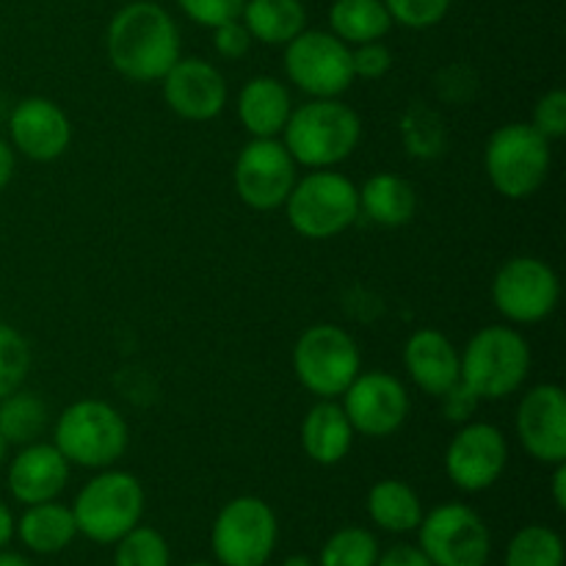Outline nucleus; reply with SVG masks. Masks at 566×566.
I'll use <instances>...</instances> for the list:
<instances>
[{"label":"nucleus","mask_w":566,"mask_h":566,"mask_svg":"<svg viewBox=\"0 0 566 566\" xmlns=\"http://www.w3.org/2000/svg\"><path fill=\"white\" fill-rule=\"evenodd\" d=\"M434 86L437 97H440L442 103L464 105L475 97V92H479V75H475L468 64H451L442 66V70L437 72Z\"/></svg>","instance_id":"f704fd0d"},{"label":"nucleus","mask_w":566,"mask_h":566,"mask_svg":"<svg viewBox=\"0 0 566 566\" xmlns=\"http://www.w3.org/2000/svg\"><path fill=\"white\" fill-rule=\"evenodd\" d=\"M401 142L409 158L434 160L448 147V127L431 105L412 103L401 116Z\"/></svg>","instance_id":"cd10ccee"},{"label":"nucleus","mask_w":566,"mask_h":566,"mask_svg":"<svg viewBox=\"0 0 566 566\" xmlns=\"http://www.w3.org/2000/svg\"><path fill=\"white\" fill-rule=\"evenodd\" d=\"M285 72L313 99L340 97L354 83L352 48L332 31H307L285 44Z\"/></svg>","instance_id":"f8f14e48"},{"label":"nucleus","mask_w":566,"mask_h":566,"mask_svg":"<svg viewBox=\"0 0 566 566\" xmlns=\"http://www.w3.org/2000/svg\"><path fill=\"white\" fill-rule=\"evenodd\" d=\"M70 481V462L53 442H31L11 459L9 492L22 506L48 503L64 492Z\"/></svg>","instance_id":"6ab92c4d"},{"label":"nucleus","mask_w":566,"mask_h":566,"mask_svg":"<svg viewBox=\"0 0 566 566\" xmlns=\"http://www.w3.org/2000/svg\"><path fill=\"white\" fill-rule=\"evenodd\" d=\"M385 9L390 11L392 22L415 31H426L442 22L451 11L453 0H381Z\"/></svg>","instance_id":"72a5a7b5"},{"label":"nucleus","mask_w":566,"mask_h":566,"mask_svg":"<svg viewBox=\"0 0 566 566\" xmlns=\"http://www.w3.org/2000/svg\"><path fill=\"white\" fill-rule=\"evenodd\" d=\"M252 33L247 31L241 20H230L221 22V25L213 28V48L221 59L238 61L252 50Z\"/></svg>","instance_id":"58836bf2"},{"label":"nucleus","mask_w":566,"mask_h":566,"mask_svg":"<svg viewBox=\"0 0 566 566\" xmlns=\"http://www.w3.org/2000/svg\"><path fill=\"white\" fill-rule=\"evenodd\" d=\"M509 464V442L492 423H468L446 448V475L457 490L484 492L501 481Z\"/></svg>","instance_id":"2eb2a0df"},{"label":"nucleus","mask_w":566,"mask_h":566,"mask_svg":"<svg viewBox=\"0 0 566 566\" xmlns=\"http://www.w3.org/2000/svg\"><path fill=\"white\" fill-rule=\"evenodd\" d=\"M280 523L274 509L254 495L227 503L210 531L213 556L221 566H265L274 556Z\"/></svg>","instance_id":"1a4fd4ad"},{"label":"nucleus","mask_w":566,"mask_h":566,"mask_svg":"<svg viewBox=\"0 0 566 566\" xmlns=\"http://www.w3.org/2000/svg\"><path fill=\"white\" fill-rule=\"evenodd\" d=\"M403 370L426 396H446L459 385V352L442 332L418 329L403 346Z\"/></svg>","instance_id":"aec40b11"},{"label":"nucleus","mask_w":566,"mask_h":566,"mask_svg":"<svg viewBox=\"0 0 566 566\" xmlns=\"http://www.w3.org/2000/svg\"><path fill=\"white\" fill-rule=\"evenodd\" d=\"M238 119L243 130L252 138H276L282 136L291 116L293 103L285 83L271 75H258L243 83L238 94Z\"/></svg>","instance_id":"412c9836"},{"label":"nucleus","mask_w":566,"mask_h":566,"mask_svg":"<svg viewBox=\"0 0 566 566\" xmlns=\"http://www.w3.org/2000/svg\"><path fill=\"white\" fill-rule=\"evenodd\" d=\"M363 370L359 346L335 324H315L293 346V374L315 398H340Z\"/></svg>","instance_id":"6e6552de"},{"label":"nucleus","mask_w":566,"mask_h":566,"mask_svg":"<svg viewBox=\"0 0 566 566\" xmlns=\"http://www.w3.org/2000/svg\"><path fill=\"white\" fill-rule=\"evenodd\" d=\"M459 381L479 401L514 396L531 374V346L512 326H484L459 354Z\"/></svg>","instance_id":"7ed1b4c3"},{"label":"nucleus","mask_w":566,"mask_h":566,"mask_svg":"<svg viewBox=\"0 0 566 566\" xmlns=\"http://www.w3.org/2000/svg\"><path fill=\"white\" fill-rule=\"evenodd\" d=\"M171 553L164 534L138 523L116 542L114 566H169Z\"/></svg>","instance_id":"2f4dec72"},{"label":"nucleus","mask_w":566,"mask_h":566,"mask_svg":"<svg viewBox=\"0 0 566 566\" xmlns=\"http://www.w3.org/2000/svg\"><path fill=\"white\" fill-rule=\"evenodd\" d=\"M368 514L387 534H409V531H418L426 512L418 492L407 481L385 479L370 486Z\"/></svg>","instance_id":"a878e982"},{"label":"nucleus","mask_w":566,"mask_h":566,"mask_svg":"<svg viewBox=\"0 0 566 566\" xmlns=\"http://www.w3.org/2000/svg\"><path fill=\"white\" fill-rule=\"evenodd\" d=\"M241 22L254 42L285 48L307 28V9L302 0H247Z\"/></svg>","instance_id":"393cba45"},{"label":"nucleus","mask_w":566,"mask_h":566,"mask_svg":"<svg viewBox=\"0 0 566 566\" xmlns=\"http://www.w3.org/2000/svg\"><path fill=\"white\" fill-rule=\"evenodd\" d=\"M506 566H564V539L547 525H525L509 542Z\"/></svg>","instance_id":"c756f323"},{"label":"nucleus","mask_w":566,"mask_h":566,"mask_svg":"<svg viewBox=\"0 0 566 566\" xmlns=\"http://www.w3.org/2000/svg\"><path fill=\"white\" fill-rule=\"evenodd\" d=\"M363 138L357 111L337 97L310 99L287 116L282 144L296 164L307 169H332L352 158Z\"/></svg>","instance_id":"f03ea898"},{"label":"nucleus","mask_w":566,"mask_h":566,"mask_svg":"<svg viewBox=\"0 0 566 566\" xmlns=\"http://www.w3.org/2000/svg\"><path fill=\"white\" fill-rule=\"evenodd\" d=\"M329 28L348 48L381 42L390 33L392 17L381 0H335L329 9Z\"/></svg>","instance_id":"bb28decb"},{"label":"nucleus","mask_w":566,"mask_h":566,"mask_svg":"<svg viewBox=\"0 0 566 566\" xmlns=\"http://www.w3.org/2000/svg\"><path fill=\"white\" fill-rule=\"evenodd\" d=\"M9 136L17 153L39 160V164H48L70 149L72 125L53 99L25 97L11 111Z\"/></svg>","instance_id":"a211bd4d"},{"label":"nucleus","mask_w":566,"mask_h":566,"mask_svg":"<svg viewBox=\"0 0 566 566\" xmlns=\"http://www.w3.org/2000/svg\"><path fill=\"white\" fill-rule=\"evenodd\" d=\"M14 531L22 545L31 553H39V556H53V553L66 551L77 536L72 509L61 506L55 501L28 506L20 523L14 525Z\"/></svg>","instance_id":"b1692460"},{"label":"nucleus","mask_w":566,"mask_h":566,"mask_svg":"<svg viewBox=\"0 0 566 566\" xmlns=\"http://www.w3.org/2000/svg\"><path fill=\"white\" fill-rule=\"evenodd\" d=\"M562 302L558 274L539 258H509L492 280V304L506 321L520 326L542 324Z\"/></svg>","instance_id":"9d476101"},{"label":"nucleus","mask_w":566,"mask_h":566,"mask_svg":"<svg viewBox=\"0 0 566 566\" xmlns=\"http://www.w3.org/2000/svg\"><path fill=\"white\" fill-rule=\"evenodd\" d=\"M186 566H213V564H205V562H193V564H186Z\"/></svg>","instance_id":"09e8293b"},{"label":"nucleus","mask_w":566,"mask_h":566,"mask_svg":"<svg viewBox=\"0 0 566 566\" xmlns=\"http://www.w3.org/2000/svg\"><path fill=\"white\" fill-rule=\"evenodd\" d=\"M11 536H14V514H11L9 506L0 501V551L9 545Z\"/></svg>","instance_id":"c03bdc74"},{"label":"nucleus","mask_w":566,"mask_h":566,"mask_svg":"<svg viewBox=\"0 0 566 566\" xmlns=\"http://www.w3.org/2000/svg\"><path fill=\"white\" fill-rule=\"evenodd\" d=\"M31 370V346L9 324H0V398L20 390Z\"/></svg>","instance_id":"473e14b6"},{"label":"nucleus","mask_w":566,"mask_h":566,"mask_svg":"<svg viewBox=\"0 0 566 566\" xmlns=\"http://www.w3.org/2000/svg\"><path fill=\"white\" fill-rule=\"evenodd\" d=\"M340 398L354 434L381 440L396 434L409 418L407 387L385 370H359Z\"/></svg>","instance_id":"4468645a"},{"label":"nucleus","mask_w":566,"mask_h":566,"mask_svg":"<svg viewBox=\"0 0 566 566\" xmlns=\"http://www.w3.org/2000/svg\"><path fill=\"white\" fill-rule=\"evenodd\" d=\"M420 551L434 566H486L492 536L475 509L464 503H442L423 514L418 525Z\"/></svg>","instance_id":"9b49d317"},{"label":"nucleus","mask_w":566,"mask_h":566,"mask_svg":"<svg viewBox=\"0 0 566 566\" xmlns=\"http://www.w3.org/2000/svg\"><path fill=\"white\" fill-rule=\"evenodd\" d=\"M44 426H48V407L42 398L22 390L0 398V437L9 446H31L42 437Z\"/></svg>","instance_id":"c85d7f7f"},{"label":"nucleus","mask_w":566,"mask_h":566,"mask_svg":"<svg viewBox=\"0 0 566 566\" xmlns=\"http://www.w3.org/2000/svg\"><path fill=\"white\" fill-rule=\"evenodd\" d=\"M440 398H442V412H446V418L459 420V423H464V420L473 415V409L479 407V398H475L473 392L462 385V381H459V385H453L451 390Z\"/></svg>","instance_id":"ea45409f"},{"label":"nucleus","mask_w":566,"mask_h":566,"mask_svg":"<svg viewBox=\"0 0 566 566\" xmlns=\"http://www.w3.org/2000/svg\"><path fill=\"white\" fill-rule=\"evenodd\" d=\"M376 566H434L426 558V553L420 547L412 545H392L390 551L379 553V562Z\"/></svg>","instance_id":"a19ab883"},{"label":"nucleus","mask_w":566,"mask_h":566,"mask_svg":"<svg viewBox=\"0 0 566 566\" xmlns=\"http://www.w3.org/2000/svg\"><path fill=\"white\" fill-rule=\"evenodd\" d=\"M144 503L147 495L136 475L105 468L103 473L86 481L70 509L77 534L97 545H116L127 531L142 523Z\"/></svg>","instance_id":"20e7f679"},{"label":"nucleus","mask_w":566,"mask_h":566,"mask_svg":"<svg viewBox=\"0 0 566 566\" xmlns=\"http://www.w3.org/2000/svg\"><path fill=\"white\" fill-rule=\"evenodd\" d=\"M525 453L542 464L566 462V392L562 385H536L523 396L514 418Z\"/></svg>","instance_id":"dca6fc26"},{"label":"nucleus","mask_w":566,"mask_h":566,"mask_svg":"<svg viewBox=\"0 0 566 566\" xmlns=\"http://www.w3.org/2000/svg\"><path fill=\"white\" fill-rule=\"evenodd\" d=\"M130 442L125 418L108 401L83 398L59 415L53 446L70 464L105 470L119 462Z\"/></svg>","instance_id":"39448f33"},{"label":"nucleus","mask_w":566,"mask_h":566,"mask_svg":"<svg viewBox=\"0 0 566 566\" xmlns=\"http://www.w3.org/2000/svg\"><path fill=\"white\" fill-rule=\"evenodd\" d=\"M164 99L180 119L210 122L224 111L227 105V81L210 61L177 59L175 66L160 77Z\"/></svg>","instance_id":"f3484780"},{"label":"nucleus","mask_w":566,"mask_h":566,"mask_svg":"<svg viewBox=\"0 0 566 566\" xmlns=\"http://www.w3.org/2000/svg\"><path fill=\"white\" fill-rule=\"evenodd\" d=\"M354 429L335 398H318L302 420V448L315 464H340L352 453Z\"/></svg>","instance_id":"4be33fe9"},{"label":"nucleus","mask_w":566,"mask_h":566,"mask_svg":"<svg viewBox=\"0 0 566 566\" xmlns=\"http://www.w3.org/2000/svg\"><path fill=\"white\" fill-rule=\"evenodd\" d=\"M105 50L127 81H160L180 59V28L160 3L133 0L111 17Z\"/></svg>","instance_id":"f257e3e1"},{"label":"nucleus","mask_w":566,"mask_h":566,"mask_svg":"<svg viewBox=\"0 0 566 566\" xmlns=\"http://www.w3.org/2000/svg\"><path fill=\"white\" fill-rule=\"evenodd\" d=\"M359 193V213L368 216L379 227H403L415 219L418 193L409 180L392 171H379L368 177Z\"/></svg>","instance_id":"5701e85b"},{"label":"nucleus","mask_w":566,"mask_h":566,"mask_svg":"<svg viewBox=\"0 0 566 566\" xmlns=\"http://www.w3.org/2000/svg\"><path fill=\"white\" fill-rule=\"evenodd\" d=\"M282 566H318V564L307 556H287L285 562H282Z\"/></svg>","instance_id":"49530a36"},{"label":"nucleus","mask_w":566,"mask_h":566,"mask_svg":"<svg viewBox=\"0 0 566 566\" xmlns=\"http://www.w3.org/2000/svg\"><path fill=\"white\" fill-rule=\"evenodd\" d=\"M6 457H9V442H6L3 437H0V468H3Z\"/></svg>","instance_id":"de8ad7c7"},{"label":"nucleus","mask_w":566,"mask_h":566,"mask_svg":"<svg viewBox=\"0 0 566 566\" xmlns=\"http://www.w3.org/2000/svg\"><path fill=\"white\" fill-rule=\"evenodd\" d=\"M379 553V542L368 528L348 525L324 542L318 566H376Z\"/></svg>","instance_id":"7c9ffc66"},{"label":"nucleus","mask_w":566,"mask_h":566,"mask_svg":"<svg viewBox=\"0 0 566 566\" xmlns=\"http://www.w3.org/2000/svg\"><path fill=\"white\" fill-rule=\"evenodd\" d=\"M14 177V149L0 138V191L11 182Z\"/></svg>","instance_id":"37998d69"},{"label":"nucleus","mask_w":566,"mask_h":566,"mask_svg":"<svg viewBox=\"0 0 566 566\" xmlns=\"http://www.w3.org/2000/svg\"><path fill=\"white\" fill-rule=\"evenodd\" d=\"M392 66V53L387 50V44L381 42H368L352 48V70L354 77H365V81H379L390 72Z\"/></svg>","instance_id":"4c0bfd02"},{"label":"nucleus","mask_w":566,"mask_h":566,"mask_svg":"<svg viewBox=\"0 0 566 566\" xmlns=\"http://www.w3.org/2000/svg\"><path fill=\"white\" fill-rule=\"evenodd\" d=\"M551 142L531 122L497 127L484 149V169L501 197L528 199L545 186L551 171Z\"/></svg>","instance_id":"423d86ee"},{"label":"nucleus","mask_w":566,"mask_h":566,"mask_svg":"<svg viewBox=\"0 0 566 566\" xmlns=\"http://www.w3.org/2000/svg\"><path fill=\"white\" fill-rule=\"evenodd\" d=\"M282 208L298 235L326 241L346 232L359 219V193L340 171L313 169L296 180Z\"/></svg>","instance_id":"0eeeda50"},{"label":"nucleus","mask_w":566,"mask_h":566,"mask_svg":"<svg viewBox=\"0 0 566 566\" xmlns=\"http://www.w3.org/2000/svg\"><path fill=\"white\" fill-rule=\"evenodd\" d=\"M531 125L547 138V142H558L566 136V92L564 88H551L542 94L534 105V116Z\"/></svg>","instance_id":"c9c22d12"},{"label":"nucleus","mask_w":566,"mask_h":566,"mask_svg":"<svg viewBox=\"0 0 566 566\" xmlns=\"http://www.w3.org/2000/svg\"><path fill=\"white\" fill-rule=\"evenodd\" d=\"M243 3L247 0H177V6H180V11L188 20L202 28H210V31L221 25V22L241 20Z\"/></svg>","instance_id":"e433bc0d"},{"label":"nucleus","mask_w":566,"mask_h":566,"mask_svg":"<svg viewBox=\"0 0 566 566\" xmlns=\"http://www.w3.org/2000/svg\"><path fill=\"white\" fill-rule=\"evenodd\" d=\"M296 166L282 138H252L235 158V193L260 213L280 210L298 180Z\"/></svg>","instance_id":"ddd939ff"},{"label":"nucleus","mask_w":566,"mask_h":566,"mask_svg":"<svg viewBox=\"0 0 566 566\" xmlns=\"http://www.w3.org/2000/svg\"><path fill=\"white\" fill-rule=\"evenodd\" d=\"M0 566H31V562H25L17 553H0Z\"/></svg>","instance_id":"a18cd8bd"},{"label":"nucleus","mask_w":566,"mask_h":566,"mask_svg":"<svg viewBox=\"0 0 566 566\" xmlns=\"http://www.w3.org/2000/svg\"><path fill=\"white\" fill-rule=\"evenodd\" d=\"M551 486H553V503H556L558 512H564L566 509V462L553 464Z\"/></svg>","instance_id":"79ce46f5"}]
</instances>
